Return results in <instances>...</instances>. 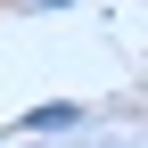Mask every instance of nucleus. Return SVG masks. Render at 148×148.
<instances>
[{
  "instance_id": "f257e3e1",
  "label": "nucleus",
  "mask_w": 148,
  "mask_h": 148,
  "mask_svg": "<svg viewBox=\"0 0 148 148\" xmlns=\"http://www.w3.org/2000/svg\"><path fill=\"white\" fill-rule=\"evenodd\" d=\"M41 8H66V0H41Z\"/></svg>"
}]
</instances>
